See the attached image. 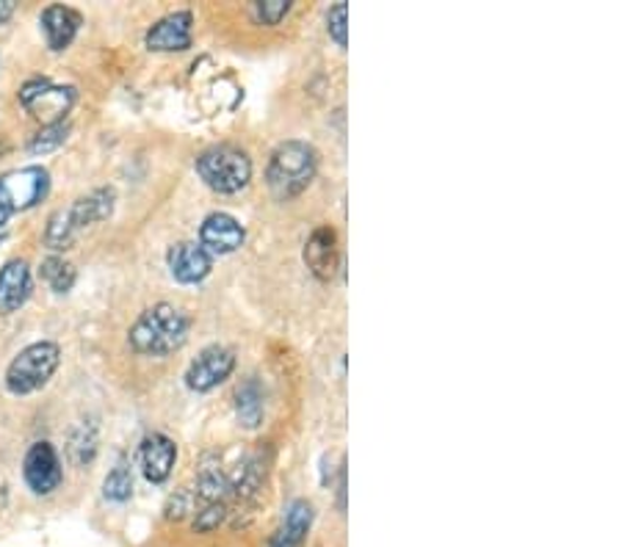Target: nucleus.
I'll return each mask as SVG.
<instances>
[{
    "label": "nucleus",
    "mask_w": 622,
    "mask_h": 547,
    "mask_svg": "<svg viewBox=\"0 0 622 547\" xmlns=\"http://www.w3.org/2000/svg\"><path fill=\"white\" fill-rule=\"evenodd\" d=\"M246 232L230 213H211L200 227V246L207 255H230L241 250Z\"/></svg>",
    "instance_id": "obj_8"
},
{
    "label": "nucleus",
    "mask_w": 622,
    "mask_h": 547,
    "mask_svg": "<svg viewBox=\"0 0 622 547\" xmlns=\"http://www.w3.org/2000/svg\"><path fill=\"white\" fill-rule=\"evenodd\" d=\"M3 189H7L9 200H12L14 211H25L42 202L50 191V175L42 166H25V169L12 171L3 177Z\"/></svg>",
    "instance_id": "obj_9"
},
{
    "label": "nucleus",
    "mask_w": 622,
    "mask_h": 547,
    "mask_svg": "<svg viewBox=\"0 0 622 547\" xmlns=\"http://www.w3.org/2000/svg\"><path fill=\"white\" fill-rule=\"evenodd\" d=\"M196 175L205 180L207 189L219 194H236L252 180V161L239 147H211L196 158Z\"/></svg>",
    "instance_id": "obj_3"
},
{
    "label": "nucleus",
    "mask_w": 622,
    "mask_h": 547,
    "mask_svg": "<svg viewBox=\"0 0 622 547\" xmlns=\"http://www.w3.org/2000/svg\"><path fill=\"white\" fill-rule=\"evenodd\" d=\"M327 28H330V37L335 39L341 48H346V3H338L335 9L327 17Z\"/></svg>",
    "instance_id": "obj_25"
},
{
    "label": "nucleus",
    "mask_w": 622,
    "mask_h": 547,
    "mask_svg": "<svg viewBox=\"0 0 622 547\" xmlns=\"http://www.w3.org/2000/svg\"><path fill=\"white\" fill-rule=\"evenodd\" d=\"M318 169V152L305 141H285L271 152L269 171V189L275 191L277 200H291V196L302 194L313 182Z\"/></svg>",
    "instance_id": "obj_2"
},
{
    "label": "nucleus",
    "mask_w": 622,
    "mask_h": 547,
    "mask_svg": "<svg viewBox=\"0 0 622 547\" xmlns=\"http://www.w3.org/2000/svg\"><path fill=\"white\" fill-rule=\"evenodd\" d=\"M191 44V14L175 12L169 17L158 20L147 34V48L158 53H172V50H186Z\"/></svg>",
    "instance_id": "obj_14"
},
{
    "label": "nucleus",
    "mask_w": 622,
    "mask_h": 547,
    "mask_svg": "<svg viewBox=\"0 0 622 547\" xmlns=\"http://www.w3.org/2000/svg\"><path fill=\"white\" fill-rule=\"evenodd\" d=\"M42 280L55 293H67L75 285V268L67 260H62V257H48L42 263Z\"/></svg>",
    "instance_id": "obj_21"
},
{
    "label": "nucleus",
    "mask_w": 622,
    "mask_h": 547,
    "mask_svg": "<svg viewBox=\"0 0 622 547\" xmlns=\"http://www.w3.org/2000/svg\"><path fill=\"white\" fill-rule=\"evenodd\" d=\"M12 213H14V205H12V200H9L7 189H3V182H0V227L12 219Z\"/></svg>",
    "instance_id": "obj_27"
},
{
    "label": "nucleus",
    "mask_w": 622,
    "mask_h": 547,
    "mask_svg": "<svg viewBox=\"0 0 622 547\" xmlns=\"http://www.w3.org/2000/svg\"><path fill=\"white\" fill-rule=\"evenodd\" d=\"M111 211H114V191L98 189L89 196H80L73 207H67V219L73 230L80 232L89 225H94V221L109 219Z\"/></svg>",
    "instance_id": "obj_17"
},
{
    "label": "nucleus",
    "mask_w": 622,
    "mask_h": 547,
    "mask_svg": "<svg viewBox=\"0 0 622 547\" xmlns=\"http://www.w3.org/2000/svg\"><path fill=\"white\" fill-rule=\"evenodd\" d=\"M103 495L114 504H125L134 495V473H130L128 462H119L109 475H105Z\"/></svg>",
    "instance_id": "obj_20"
},
{
    "label": "nucleus",
    "mask_w": 622,
    "mask_h": 547,
    "mask_svg": "<svg viewBox=\"0 0 622 547\" xmlns=\"http://www.w3.org/2000/svg\"><path fill=\"white\" fill-rule=\"evenodd\" d=\"M291 3L288 0H263L255 7V17L266 25H277L288 14Z\"/></svg>",
    "instance_id": "obj_24"
},
{
    "label": "nucleus",
    "mask_w": 622,
    "mask_h": 547,
    "mask_svg": "<svg viewBox=\"0 0 622 547\" xmlns=\"http://www.w3.org/2000/svg\"><path fill=\"white\" fill-rule=\"evenodd\" d=\"M313 525V506L307 500H291L282 514L280 531L271 539V547H302Z\"/></svg>",
    "instance_id": "obj_16"
},
{
    "label": "nucleus",
    "mask_w": 622,
    "mask_h": 547,
    "mask_svg": "<svg viewBox=\"0 0 622 547\" xmlns=\"http://www.w3.org/2000/svg\"><path fill=\"white\" fill-rule=\"evenodd\" d=\"M263 412H266V393H263L261 382L252 377L236 390V415L244 429H257L263 423Z\"/></svg>",
    "instance_id": "obj_18"
},
{
    "label": "nucleus",
    "mask_w": 622,
    "mask_h": 547,
    "mask_svg": "<svg viewBox=\"0 0 622 547\" xmlns=\"http://www.w3.org/2000/svg\"><path fill=\"white\" fill-rule=\"evenodd\" d=\"M75 89L73 86H53L45 78H34L20 89V103L31 111L37 119H42L45 125H59L64 122L67 111L75 103Z\"/></svg>",
    "instance_id": "obj_5"
},
{
    "label": "nucleus",
    "mask_w": 622,
    "mask_h": 547,
    "mask_svg": "<svg viewBox=\"0 0 622 547\" xmlns=\"http://www.w3.org/2000/svg\"><path fill=\"white\" fill-rule=\"evenodd\" d=\"M225 514H227V506H205V509L196 511L194 529L196 531H214L216 525L225 520Z\"/></svg>",
    "instance_id": "obj_26"
},
{
    "label": "nucleus",
    "mask_w": 622,
    "mask_h": 547,
    "mask_svg": "<svg viewBox=\"0 0 622 547\" xmlns=\"http://www.w3.org/2000/svg\"><path fill=\"white\" fill-rule=\"evenodd\" d=\"M236 368V354L225 346H207L202 348L200 357L189 365V373H186V384L196 393H207L214 390L216 384L225 382L227 377Z\"/></svg>",
    "instance_id": "obj_7"
},
{
    "label": "nucleus",
    "mask_w": 622,
    "mask_h": 547,
    "mask_svg": "<svg viewBox=\"0 0 622 547\" xmlns=\"http://www.w3.org/2000/svg\"><path fill=\"white\" fill-rule=\"evenodd\" d=\"M23 475L25 484L31 486L34 495H50L59 489L62 484V462H59V454L50 443H34L25 454L23 462Z\"/></svg>",
    "instance_id": "obj_6"
},
{
    "label": "nucleus",
    "mask_w": 622,
    "mask_h": 547,
    "mask_svg": "<svg viewBox=\"0 0 622 547\" xmlns=\"http://www.w3.org/2000/svg\"><path fill=\"white\" fill-rule=\"evenodd\" d=\"M69 459H73L78 468L89 465L98 454V429H94L92 420H80L78 425L69 434Z\"/></svg>",
    "instance_id": "obj_19"
},
{
    "label": "nucleus",
    "mask_w": 622,
    "mask_h": 547,
    "mask_svg": "<svg viewBox=\"0 0 622 547\" xmlns=\"http://www.w3.org/2000/svg\"><path fill=\"white\" fill-rule=\"evenodd\" d=\"M67 133H69L67 122H59V125H45V128L34 136L28 150H31V155H45V152L59 150V147L67 141Z\"/></svg>",
    "instance_id": "obj_23"
},
{
    "label": "nucleus",
    "mask_w": 622,
    "mask_h": 547,
    "mask_svg": "<svg viewBox=\"0 0 622 547\" xmlns=\"http://www.w3.org/2000/svg\"><path fill=\"white\" fill-rule=\"evenodd\" d=\"M39 25H42L48 48L59 53V50H67L73 44L75 34L80 28V14L69 7H48L39 17Z\"/></svg>",
    "instance_id": "obj_15"
},
{
    "label": "nucleus",
    "mask_w": 622,
    "mask_h": 547,
    "mask_svg": "<svg viewBox=\"0 0 622 547\" xmlns=\"http://www.w3.org/2000/svg\"><path fill=\"white\" fill-rule=\"evenodd\" d=\"M305 263L318 280H332L338 271V236L332 227H318L313 236L307 238L305 246Z\"/></svg>",
    "instance_id": "obj_12"
},
{
    "label": "nucleus",
    "mask_w": 622,
    "mask_h": 547,
    "mask_svg": "<svg viewBox=\"0 0 622 547\" xmlns=\"http://www.w3.org/2000/svg\"><path fill=\"white\" fill-rule=\"evenodd\" d=\"M75 230L67 219V211H59L50 216V225L45 230V243H48L50 250H69L75 241Z\"/></svg>",
    "instance_id": "obj_22"
},
{
    "label": "nucleus",
    "mask_w": 622,
    "mask_h": 547,
    "mask_svg": "<svg viewBox=\"0 0 622 547\" xmlns=\"http://www.w3.org/2000/svg\"><path fill=\"white\" fill-rule=\"evenodd\" d=\"M14 12V0H0V23H9Z\"/></svg>",
    "instance_id": "obj_28"
},
{
    "label": "nucleus",
    "mask_w": 622,
    "mask_h": 547,
    "mask_svg": "<svg viewBox=\"0 0 622 547\" xmlns=\"http://www.w3.org/2000/svg\"><path fill=\"white\" fill-rule=\"evenodd\" d=\"M177 459V445L172 443L166 434H147L144 443H141V470H144V479L153 481V484H164L172 475Z\"/></svg>",
    "instance_id": "obj_11"
},
{
    "label": "nucleus",
    "mask_w": 622,
    "mask_h": 547,
    "mask_svg": "<svg viewBox=\"0 0 622 547\" xmlns=\"http://www.w3.org/2000/svg\"><path fill=\"white\" fill-rule=\"evenodd\" d=\"M62 362V348L55 343H31L12 359L7 368V387L14 395H28L42 390Z\"/></svg>",
    "instance_id": "obj_4"
},
{
    "label": "nucleus",
    "mask_w": 622,
    "mask_h": 547,
    "mask_svg": "<svg viewBox=\"0 0 622 547\" xmlns=\"http://www.w3.org/2000/svg\"><path fill=\"white\" fill-rule=\"evenodd\" d=\"M189 338V318L175 304H153L130 327V346L147 357H164L177 352Z\"/></svg>",
    "instance_id": "obj_1"
},
{
    "label": "nucleus",
    "mask_w": 622,
    "mask_h": 547,
    "mask_svg": "<svg viewBox=\"0 0 622 547\" xmlns=\"http://www.w3.org/2000/svg\"><path fill=\"white\" fill-rule=\"evenodd\" d=\"M31 296V268L25 260H9L0 268V313L20 310Z\"/></svg>",
    "instance_id": "obj_13"
},
{
    "label": "nucleus",
    "mask_w": 622,
    "mask_h": 547,
    "mask_svg": "<svg viewBox=\"0 0 622 547\" xmlns=\"http://www.w3.org/2000/svg\"><path fill=\"white\" fill-rule=\"evenodd\" d=\"M169 268L172 277H175L177 282L194 285V282H202L207 274H211V268H214V257L207 255L200 243L183 241L169 250Z\"/></svg>",
    "instance_id": "obj_10"
}]
</instances>
